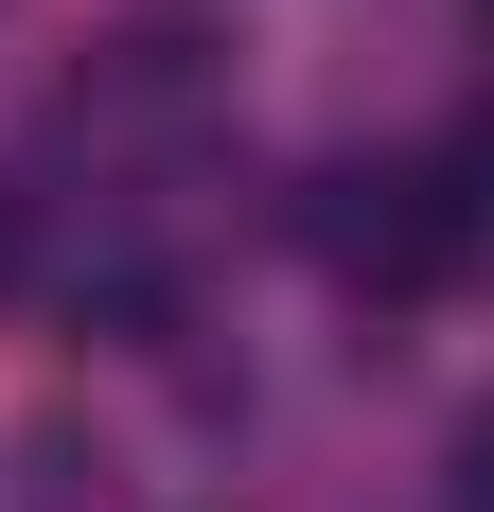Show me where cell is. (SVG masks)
<instances>
[{"instance_id": "cell-1", "label": "cell", "mask_w": 494, "mask_h": 512, "mask_svg": "<svg viewBox=\"0 0 494 512\" xmlns=\"http://www.w3.org/2000/svg\"><path fill=\"white\" fill-rule=\"evenodd\" d=\"M459 477H477V495H459V512H494V424H477V442H459Z\"/></svg>"}, {"instance_id": "cell-2", "label": "cell", "mask_w": 494, "mask_h": 512, "mask_svg": "<svg viewBox=\"0 0 494 512\" xmlns=\"http://www.w3.org/2000/svg\"><path fill=\"white\" fill-rule=\"evenodd\" d=\"M0 265H18V195H0Z\"/></svg>"}]
</instances>
